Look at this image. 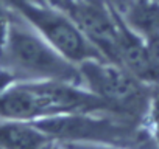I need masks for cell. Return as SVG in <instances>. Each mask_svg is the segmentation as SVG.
<instances>
[{"instance_id": "1", "label": "cell", "mask_w": 159, "mask_h": 149, "mask_svg": "<svg viewBox=\"0 0 159 149\" xmlns=\"http://www.w3.org/2000/svg\"><path fill=\"white\" fill-rule=\"evenodd\" d=\"M0 70L11 81H61L83 86L78 65L64 57L17 13L11 17L0 48Z\"/></svg>"}, {"instance_id": "2", "label": "cell", "mask_w": 159, "mask_h": 149, "mask_svg": "<svg viewBox=\"0 0 159 149\" xmlns=\"http://www.w3.org/2000/svg\"><path fill=\"white\" fill-rule=\"evenodd\" d=\"M83 87L102 98L112 115L129 121L150 115L151 89L123 65L108 59H91L78 64Z\"/></svg>"}, {"instance_id": "3", "label": "cell", "mask_w": 159, "mask_h": 149, "mask_svg": "<svg viewBox=\"0 0 159 149\" xmlns=\"http://www.w3.org/2000/svg\"><path fill=\"white\" fill-rule=\"evenodd\" d=\"M14 13L27 20L52 47L73 64L78 65L91 59H105L73 19L47 0H27Z\"/></svg>"}, {"instance_id": "4", "label": "cell", "mask_w": 159, "mask_h": 149, "mask_svg": "<svg viewBox=\"0 0 159 149\" xmlns=\"http://www.w3.org/2000/svg\"><path fill=\"white\" fill-rule=\"evenodd\" d=\"M100 112H76L62 113L55 117L41 118L34 123L52 140L67 143H92L119 146L120 143L131 141V126L126 118L117 117H97Z\"/></svg>"}, {"instance_id": "5", "label": "cell", "mask_w": 159, "mask_h": 149, "mask_svg": "<svg viewBox=\"0 0 159 149\" xmlns=\"http://www.w3.org/2000/svg\"><path fill=\"white\" fill-rule=\"evenodd\" d=\"M117 64L123 65L142 83L153 86L159 81V68L150 57L145 39L129 28L119 14Z\"/></svg>"}, {"instance_id": "6", "label": "cell", "mask_w": 159, "mask_h": 149, "mask_svg": "<svg viewBox=\"0 0 159 149\" xmlns=\"http://www.w3.org/2000/svg\"><path fill=\"white\" fill-rule=\"evenodd\" d=\"M52 138L31 121L0 120L2 149H44Z\"/></svg>"}, {"instance_id": "7", "label": "cell", "mask_w": 159, "mask_h": 149, "mask_svg": "<svg viewBox=\"0 0 159 149\" xmlns=\"http://www.w3.org/2000/svg\"><path fill=\"white\" fill-rule=\"evenodd\" d=\"M145 44H147V48H148V53H150L151 61L159 68V34L147 37L145 39Z\"/></svg>"}, {"instance_id": "8", "label": "cell", "mask_w": 159, "mask_h": 149, "mask_svg": "<svg viewBox=\"0 0 159 149\" xmlns=\"http://www.w3.org/2000/svg\"><path fill=\"white\" fill-rule=\"evenodd\" d=\"M106 3L111 6L112 11H116L117 14H123L133 3H134V0H106Z\"/></svg>"}, {"instance_id": "9", "label": "cell", "mask_w": 159, "mask_h": 149, "mask_svg": "<svg viewBox=\"0 0 159 149\" xmlns=\"http://www.w3.org/2000/svg\"><path fill=\"white\" fill-rule=\"evenodd\" d=\"M156 141H157V146H159V123H156Z\"/></svg>"}, {"instance_id": "10", "label": "cell", "mask_w": 159, "mask_h": 149, "mask_svg": "<svg viewBox=\"0 0 159 149\" xmlns=\"http://www.w3.org/2000/svg\"><path fill=\"white\" fill-rule=\"evenodd\" d=\"M0 149H2V147H0Z\"/></svg>"}]
</instances>
